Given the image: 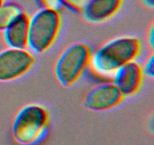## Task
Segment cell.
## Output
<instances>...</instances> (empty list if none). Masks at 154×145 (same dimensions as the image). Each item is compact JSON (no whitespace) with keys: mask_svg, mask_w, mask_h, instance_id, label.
I'll list each match as a JSON object with an SVG mask.
<instances>
[{"mask_svg":"<svg viewBox=\"0 0 154 145\" xmlns=\"http://www.w3.org/2000/svg\"><path fill=\"white\" fill-rule=\"evenodd\" d=\"M141 51V42L134 36L115 38L99 47L92 54L90 66L101 76H112L120 66L135 61Z\"/></svg>","mask_w":154,"mask_h":145,"instance_id":"1","label":"cell"},{"mask_svg":"<svg viewBox=\"0 0 154 145\" xmlns=\"http://www.w3.org/2000/svg\"><path fill=\"white\" fill-rule=\"evenodd\" d=\"M49 114L45 107L29 104L18 111L12 125L13 137L23 145H32L38 141L48 128Z\"/></svg>","mask_w":154,"mask_h":145,"instance_id":"2","label":"cell"},{"mask_svg":"<svg viewBox=\"0 0 154 145\" xmlns=\"http://www.w3.org/2000/svg\"><path fill=\"white\" fill-rule=\"evenodd\" d=\"M60 27L61 17L59 11L39 10L29 21L27 48L36 54L45 52L57 39Z\"/></svg>","mask_w":154,"mask_h":145,"instance_id":"3","label":"cell"},{"mask_svg":"<svg viewBox=\"0 0 154 145\" xmlns=\"http://www.w3.org/2000/svg\"><path fill=\"white\" fill-rule=\"evenodd\" d=\"M90 46L83 42L69 45L57 60L54 72L62 85L69 87L76 82L90 66L92 57Z\"/></svg>","mask_w":154,"mask_h":145,"instance_id":"4","label":"cell"},{"mask_svg":"<svg viewBox=\"0 0 154 145\" xmlns=\"http://www.w3.org/2000/svg\"><path fill=\"white\" fill-rule=\"evenodd\" d=\"M35 57L26 49L7 48L0 51V82L17 79L30 70Z\"/></svg>","mask_w":154,"mask_h":145,"instance_id":"5","label":"cell"},{"mask_svg":"<svg viewBox=\"0 0 154 145\" xmlns=\"http://www.w3.org/2000/svg\"><path fill=\"white\" fill-rule=\"evenodd\" d=\"M124 98L114 83H103L92 89L87 94L84 105L91 110H107L119 105Z\"/></svg>","mask_w":154,"mask_h":145,"instance_id":"6","label":"cell"},{"mask_svg":"<svg viewBox=\"0 0 154 145\" xmlns=\"http://www.w3.org/2000/svg\"><path fill=\"white\" fill-rule=\"evenodd\" d=\"M113 82L124 96L138 92L143 82L142 67L135 61L129 62L120 66L112 74Z\"/></svg>","mask_w":154,"mask_h":145,"instance_id":"7","label":"cell"},{"mask_svg":"<svg viewBox=\"0 0 154 145\" xmlns=\"http://www.w3.org/2000/svg\"><path fill=\"white\" fill-rule=\"evenodd\" d=\"M122 5L123 0H90L83 16L89 22H103L116 14Z\"/></svg>","mask_w":154,"mask_h":145,"instance_id":"8","label":"cell"},{"mask_svg":"<svg viewBox=\"0 0 154 145\" xmlns=\"http://www.w3.org/2000/svg\"><path fill=\"white\" fill-rule=\"evenodd\" d=\"M29 18L26 14L3 31V39L10 48L26 49Z\"/></svg>","mask_w":154,"mask_h":145,"instance_id":"9","label":"cell"},{"mask_svg":"<svg viewBox=\"0 0 154 145\" xmlns=\"http://www.w3.org/2000/svg\"><path fill=\"white\" fill-rule=\"evenodd\" d=\"M26 14L25 11L17 3L4 2L0 6V31H4Z\"/></svg>","mask_w":154,"mask_h":145,"instance_id":"10","label":"cell"},{"mask_svg":"<svg viewBox=\"0 0 154 145\" xmlns=\"http://www.w3.org/2000/svg\"><path fill=\"white\" fill-rule=\"evenodd\" d=\"M90 0H61L63 7L77 13H82Z\"/></svg>","mask_w":154,"mask_h":145,"instance_id":"11","label":"cell"},{"mask_svg":"<svg viewBox=\"0 0 154 145\" xmlns=\"http://www.w3.org/2000/svg\"><path fill=\"white\" fill-rule=\"evenodd\" d=\"M38 4L43 9L60 11L63 7L61 0H36Z\"/></svg>","mask_w":154,"mask_h":145,"instance_id":"12","label":"cell"},{"mask_svg":"<svg viewBox=\"0 0 154 145\" xmlns=\"http://www.w3.org/2000/svg\"><path fill=\"white\" fill-rule=\"evenodd\" d=\"M153 65H154V56L152 54L150 57L147 58L144 67H142L143 73L147 76L150 77V79H153L154 76V70H153Z\"/></svg>","mask_w":154,"mask_h":145,"instance_id":"13","label":"cell"},{"mask_svg":"<svg viewBox=\"0 0 154 145\" xmlns=\"http://www.w3.org/2000/svg\"><path fill=\"white\" fill-rule=\"evenodd\" d=\"M153 26H152L150 28V32L148 33V37H147V41H148V44L150 45V48L153 49L154 46V33H153Z\"/></svg>","mask_w":154,"mask_h":145,"instance_id":"14","label":"cell"},{"mask_svg":"<svg viewBox=\"0 0 154 145\" xmlns=\"http://www.w3.org/2000/svg\"><path fill=\"white\" fill-rule=\"evenodd\" d=\"M141 1L144 3V5H146L148 8H153L154 0H141Z\"/></svg>","mask_w":154,"mask_h":145,"instance_id":"15","label":"cell"},{"mask_svg":"<svg viewBox=\"0 0 154 145\" xmlns=\"http://www.w3.org/2000/svg\"><path fill=\"white\" fill-rule=\"evenodd\" d=\"M4 3V0H0V6Z\"/></svg>","mask_w":154,"mask_h":145,"instance_id":"16","label":"cell"}]
</instances>
